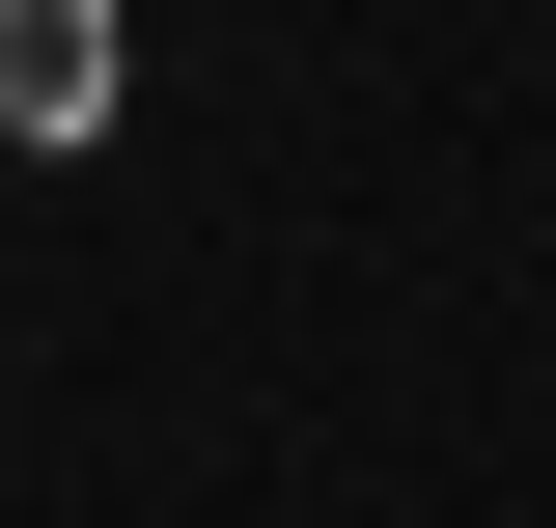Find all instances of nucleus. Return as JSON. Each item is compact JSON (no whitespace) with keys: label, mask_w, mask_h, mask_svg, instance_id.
Returning a JSON list of instances; mask_svg holds the SVG:
<instances>
[{"label":"nucleus","mask_w":556,"mask_h":528,"mask_svg":"<svg viewBox=\"0 0 556 528\" xmlns=\"http://www.w3.org/2000/svg\"><path fill=\"white\" fill-rule=\"evenodd\" d=\"M0 139H112V0H0Z\"/></svg>","instance_id":"nucleus-1"}]
</instances>
